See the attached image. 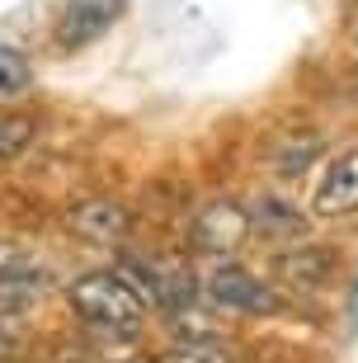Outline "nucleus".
I'll return each mask as SVG.
<instances>
[{
	"label": "nucleus",
	"mask_w": 358,
	"mask_h": 363,
	"mask_svg": "<svg viewBox=\"0 0 358 363\" xmlns=\"http://www.w3.org/2000/svg\"><path fill=\"white\" fill-rule=\"evenodd\" d=\"M67 302L90 330H104V335H137L146 325V297L137 293L133 283L123 279V269H90L80 274L67 288Z\"/></svg>",
	"instance_id": "nucleus-1"
},
{
	"label": "nucleus",
	"mask_w": 358,
	"mask_h": 363,
	"mask_svg": "<svg viewBox=\"0 0 358 363\" xmlns=\"http://www.w3.org/2000/svg\"><path fill=\"white\" fill-rule=\"evenodd\" d=\"M203 293L213 297L217 311H231V316H283L288 311V293L269 274L250 269L240 259H217L203 279Z\"/></svg>",
	"instance_id": "nucleus-2"
},
{
	"label": "nucleus",
	"mask_w": 358,
	"mask_h": 363,
	"mask_svg": "<svg viewBox=\"0 0 358 363\" xmlns=\"http://www.w3.org/2000/svg\"><path fill=\"white\" fill-rule=\"evenodd\" d=\"M269 279L279 283L283 293H325L345 279V259H340L335 245L306 236L297 245H283L279 255L269 259Z\"/></svg>",
	"instance_id": "nucleus-3"
},
{
	"label": "nucleus",
	"mask_w": 358,
	"mask_h": 363,
	"mask_svg": "<svg viewBox=\"0 0 358 363\" xmlns=\"http://www.w3.org/2000/svg\"><path fill=\"white\" fill-rule=\"evenodd\" d=\"M123 10H128V0H62L57 24H52V48L62 57L85 52L118 24Z\"/></svg>",
	"instance_id": "nucleus-4"
},
{
	"label": "nucleus",
	"mask_w": 358,
	"mask_h": 363,
	"mask_svg": "<svg viewBox=\"0 0 358 363\" xmlns=\"http://www.w3.org/2000/svg\"><path fill=\"white\" fill-rule=\"evenodd\" d=\"M306 213L316 217V222H340V217L358 213V142L354 147H340L330 161L320 165V179L311 189Z\"/></svg>",
	"instance_id": "nucleus-5"
},
{
	"label": "nucleus",
	"mask_w": 358,
	"mask_h": 363,
	"mask_svg": "<svg viewBox=\"0 0 358 363\" xmlns=\"http://www.w3.org/2000/svg\"><path fill=\"white\" fill-rule=\"evenodd\" d=\"M189 236H194V245H198L203 255H236L250 241V208L231 203V199H217L208 208H198Z\"/></svg>",
	"instance_id": "nucleus-6"
},
{
	"label": "nucleus",
	"mask_w": 358,
	"mask_h": 363,
	"mask_svg": "<svg viewBox=\"0 0 358 363\" xmlns=\"http://www.w3.org/2000/svg\"><path fill=\"white\" fill-rule=\"evenodd\" d=\"M245 208H250V236L264 245H297L316 227V217L306 208H297L292 199H283V194H259Z\"/></svg>",
	"instance_id": "nucleus-7"
},
{
	"label": "nucleus",
	"mask_w": 358,
	"mask_h": 363,
	"mask_svg": "<svg viewBox=\"0 0 358 363\" xmlns=\"http://www.w3.org/2000/svg\"><path fill=\"white\" fill-rule=\"evenodd\" d=\"M67 231L90 245H118L133 231V217L118 199H76L67 208Z\"/></svg>",
	"instance_id": "nucleus-8"
},
{
	"label": "nucleus",
	"mask_w": 358,
	"mask_h": 363,
	"mask_svg": "<svg viewBox=\"0 0 358 363\" xmlns=\"http://www.w3.org/2000/svg\"><path fill=\"white\" fill-rule=\"evenodd\" d=\"M38 288H43V264L33 259V250L0 236V302L28 307L38 297Z\"/></svg>",
	"instance_id": "nucleus-9"
},
{
	"label": "nucleus",
	"mask_w": 358,
	"mask_h": 363,
	"mask_svg": "<svg viewBox=\"0 0 358 363\" xmlns=\"http://www.w3.org/2000/svg\"><path fill=\"white\" fill-rule=\"evenodd\" d=\"M33 142H38V113L19 104H0V170L24 161Z\"/></svg>",
	"instance_id": "nucleus-10"
},
{
	"label": "nucleus",
	"mask_w": 358,
	"mask_h": 363,
	"mask_svg": "<svg viewBox=\"0 0 358 363\" xmlns=\"http://www.w3.org/2000/svg\"><path fill=\"white\" fill-rule=\"evenodd\" d=\"M320 161V133H283L274 147V175L297 179Z\"/></svg>",
	"instance_id": "nucleus-11"
},
{
	"label": "nucleus",
	"mask_w": 358,
	"mask_h": 363,
	"mask_svg": "<svg viewBox=\"0 0 358 363\" xmlns=\"http://www.w3.org/2000/svg\"><path fill=\"white\" fill-rule=\"evenodd\" d=\"M33 90V57L14 43H0V104H19Z\"/></svg>",
	"instance_id": "nucleus-12"
},
{
	"label": "nucleus",
	"mask_w": 358,
	"mask_h": 363,
	"mask_svg": "<svg viewBox=\"0 0 358 363\" xmlns=\"http://www.w3.org/2000/svg\"><path fill=\"white\" fill-rule=\"evenodd\" d=\"M174 363H236V354H231V345L222 335L217 340H184Z\"/></svg>",
	"instance_id": "nucleus-13"
},
{
	"label": "nucleus",
	"mask_w": 358,
	"mask_h": 363,
	"mask_svg": "<svg viewBox=\"0 0 358 363\" xmlns=\"http://www.w3.org/2000/svg\"><path fill=\"white\" fill-rule=\"evenodd\" d=\"M349 316H354V330H358V274H354V283H349Z\"/></svg>",
	"instance_id": "nucleus-14"
},
{
	"label": "nucleus",
	"mask_w": 358,
	"mask_h": 363,
	"mask_svg": "<svg viewBox=\"0 0 358 363\" xmlns=\"http://www.w3.org/2000/svg\"><path fill=\"white\" fill-rule=\"evenodd\" d=\"M354 57H358V28H354Z\"/></svg>",
	"instance_id": "nucleus-15"
}]
</instances>
